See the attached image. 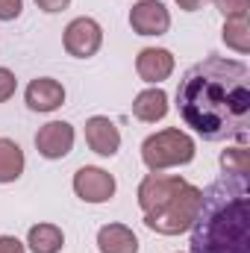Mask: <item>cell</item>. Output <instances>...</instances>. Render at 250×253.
Listing matches in <instances>:
<instances>
[{
    "label": "cell",
    "instance_id": "1",
    "mask_svg": "<svg viewBox=\"0 0 250 253\" xmlns=\"http://www.w3.org/2000/svg\"><path fill=\"white\" fill-rule=\"evenodd\" d=\"M180 118L206 141L248 138L250 71L245 62L209 56L191 65L177 88Z\"/></svg>",
    "mask_w": 250,
    "mask_h": 253
},
{
    "label": "cell",
    "instance_id": "2",
    "mask_svg": "<svg viewBox=\"0 0 250 253\" xmlns=\"http://www.w3.org/2000/svg\"><path fill=\"white\" fill-rule=\"evenodd\" d=\"M191 230V253H250L248 174H224L200 197Z\"/></svg>",
    "mask_w": 250,
    "mask_h": 253
},
{
    "label": "cell",
    "instance_id": "3",
    "mask_svg": "<svg viewBox=\"0 0 250 253\" xmlns=\"http://www.w3.org/2000/svg\"><path fill=\"white\" fill-rule=\"evenodd\" d=\"M200 197H203V191L197 186H191V183H186L180 191H174L159 209L147 212L144 224L150 230L162 233V236H180V233H186L188 227L194 224L197 209H200Z\"/></svg>",
    "mask_w": 250,
    "mask_h": 253
},
{
    "label": "cell",
    "instance_id": "4",
    "mask_svg": "<svg viewBox=\"0 0 250 253\" xmlns=\"http://www.w3.org/2000/svg\"><path fill=\"white\" fill-rule=\"evenodd\" d=\"M141 159L150 171H165L174 165H188L194 159V141L183 129H162L141 144Z\"/></svg>",
    "mask_w": 250,
    "mask_h": 253
},
{
    "label": "cell",
    "instance_id": "5",
    "mask_svg": "<svg viewBox=\"0 0 250 253\" xmlns=\"http://www.w3.org/2000/svg\"><path fill=\"white\" fill-rule=\"evenodd\" d=\"M100 42H103V33H100V24L91 21V18H77L68 24L65 30V50L77 59H88L100 50Z\"/></svg>",
    "mask_w": 250,
    "mask_h": 253
},
{
    "label": "cell",
    "instance_id": "6",
    "mask_svg": "<svg viewBox=\"0 0 250 253\" xmlns=\"http://www.w3.org/2000/svg\"><path fill=\"white\" fill-rule=\"evenodd\" d=\"M74 191L77 197H83L85 203H106L115 194V177L106 174L103 168H80L74 174Z\"/></svg>",
    "mask_w": 250,
    "mask_h": 253
},
{
    "label": "cell",
    "instance_id": "7",
    "mask_svg": "<svg viewBox=\"0 0 250 253\" xmlns=\"http://www.w3.org/2000/svg\"><path fill=\"white\" fill-rule=\"evenodd\" d=\"M186 186V180L183 177H165V174H159V171H153V174H147L144 180H141V186H138V206H141V212L147 215V212H153V209H159L174 191H180Z\"/></svg>",
    "mask_w": 250,
    "mask_h": 253
},
{
    "label": "cell",
    "instance_id": "8",
    "mask_svg": "<svg viewBox=\"0 0 250 253\" xmlns=\"http://www.w3.org/2000/svg\"><path fill=\"white\" fill-rule=\"evenodd\" d=\"M129 24L138 36H162L171 27V15L159 0H138L129 12Z\"/></svg>",
    "mask_w": 250,
    "mask_h": 253
},
{
    "label": "cell",
    "instance_id": "9",
    "mask_svg": "<svg viewBox=\"0 0 250 253\" xmlns=\"http://www.w3.org/2000/svg\"><path fill=\"white\" fill-rule=\"evenodd\" d=\"M36 147L44 159H62L74 147V126L65 121H50L36 132Z\"/></svg>",
    "mask_w": 250,
    "mask_h": 253
},
{
    "label": "cell",
    "instance_id": "10",
    "mask_svg": "<svg viewBox=\"0 0 250 253\" xmlns=\"http://www.w3.org/2000/svg\"><path fill=\"white\" fill-rule=\"evenodd\" d=\"M85 141L97 156H115L118 147H121V132L109 118L94 115V118L85 121Z\"/></svg>",
    "mask_w": 250,
    "mask_h": 253
},
{
    "label": "cell",
    "instance_id": "11",
    "mask_svg": "<svg viewBox=\"0 0 250 253\" xmlns=\"http://www.w3.org/2000/svg\"><path fill=\"white\" fill-rule=\"evenodd\" d=\"M65 103V88L62 83L50 77H39L27 85V106L33 112H53Z\"/></svg>",
    "mask_w": 250,
    "mask_h": 253
},
{
    "label": "cell",
    "instance_id": "12",
    "mask_svg": "<svg viewBox=\"0 0 250 253\" xmlns=\"http://www.w3.org/2000/svg\"><path fill=\"white\" fill-rule=\"evenodd\" d=\"M135 71L144 83H162L174 71V56L165 47H144L135 59Z\"/></svg>",
    "mask_w": 250,
    "mask_h": 253
},
{
    "label": "cell",
    "instance_id": "13",
    "mask_svg": "<svg viewBox=\"0 0 250 253\" xmlns=\"http://www.w3.org/2000/svg\"><path fill=\"white\" fill-rule=\"evenodd\" d=\"M97 248L100 253H138V239L124 224H106L97 233Z\"/></svg>",
    "mask_w": 250,
    "mask_h": 253
},
{
    "label": "cell",
    "instance_id": "14",
    "mask_svg": "<svg viewBox=\"0 0 250 253\" xmlns=\"http://www.w3.org/2000/svg\"><path fill=\"white\" fill-rule=\"evenodd\" d=\"M132 115H135L138 121H147V124L162 121V118L168 115V94H165L162 88H147V91H141V94L132 100Z\"/></svg>",
    "mask_w": 250,
    "mask_h": 253
},
{
    "label": "cell",
    "instance_id": "15",
    "mask_svg": "<svg viewBox=\"0 0 250 253\" xmlns=\"http://www.w3.org/2000/svg\"><path fill=\"white\" fill-rule=\"evenodd\" d=\"M27 245L33 248V253H59L65 245V236L56 224H39L30 230Z\"/></svg>",
    "mask_w": 250,
    "mask_h": 253
},
{
    "label": "cell",
    "instance_id": "16",
    "mask_svg": "<svg viewBox=\"0 0 250 253\" xmlns=\"http://www.w3.org/2000/svg\"><path fill=\"white\" fill-rule=\"evenodd\" d=\"M24 174V150L9 141L0 138V183H15Z\"/></svg>",
    "mask_w": 250,
    "mask_h": 253
},
{
    "label": "cell",
    "instance_id": "17",
    "mask_svg": "<svg viewBox=\"0 0 250 253\" xmlns=\"http://www.w3.org/2000/svg\"><path fill=\"white\" fill-rule=\"evenodd\" d=\"M221 36H224V42H227L233 50H239V53H248L250 50V24H248V18H227Z\"/></svg>",
    "mask_w": 250,
    "mask_h": 253
},
{
    "label": "cell",
    "instance_id": "18",
    "mask_svg": "<svg viewBox=\"0 0 250 253\" xmlns=\"http://www.w3.org/2000/svg\"><path fill=\"white\" fill-rule=\"evenodd\" d=\"M224 174H250V150L248 147H230L221 153Z\"/></svg>",
    "mask_w": 250,
    "mask_h": 253
},
{
    "label": "cell",
    "instance_id": "19",
    "mask_svg": "<svg viewBox=\"0 0 250 253\" xmlns=\"http://www.w3.org/2000/svg\"><path fill=\"white\" fill-rule=\"evenodd\" d=\"M212 3L224 18H248L250 12V0H212Z\"/></svg>",
    "mask_w": 250,
    "mask_h": 253
},
{
    "label": "cell",
    "instance_id": "20",
    "mask_svg": "<svg viewBox=\"0 0 250 253\" xmlns=\"http://www.w3.org/2000/svg\"><path fill=\"white\" fill-rule=\"evenodd\" d=\"M15 85H18L15 74H12L9 68H0V103H6V100L15 94Z\"/></svg>",
    "mask_w": 250,
    "mask_h": 253
},
{
    "label": "cell",
    "instance_id": "21",
    "mask_svg": "<svg viewBox=\"0 0 250 253\" xmlns=\"http://www.w3.org/2000/svg\"><path fill=\"white\" fill-rule=\"evenodd\" d=\"M24 9V0H0V21H15Z\"/></svg>",
    "mask_w": 250,
    "mask_h": 253
},
{
    "label": "cell",
    "instance_id": "22",
    "mask_svg": "<svg viewBox=\"0 0 250 253\" xmlns=\"http://www.w3.org/2000/svg\"><path fill=\"white\" fill-rule=\"evenodd\" d=\"M0 253H24V245L15 236H0Z\"/></svg>",
    "mask_w": 250,
    "mask_h": 253
},
{
    "label": "cell",
    "instance_id": "23",
    "mask_svg": "<svg viewBox=\"0 0 250 253\" xmlns=\"http://www.w3.org/2000/svg\"><path fill=\"white\" fill-rule=\"evenodd\" d=\"M36 3H39V9H44V12H62L71 0H36Z\"/></svg>",
    "mask_w": 250,
    "mask_h": 253
},
{
    "label": "cell",
    "instance_id": "24",
    "mask_svg": "<svg viewBox=\"0 0 250 253\" xmlns=\"http://www.w3.org/2000/svg\"><path fill=\"white\" fill-rule=\"evenodd\" d=\"M206 0H177V6L180 9H186V12H194V9H200Z\"/></svg>",
    "mask_w": 250,
    "mask_h": 253
}]
</instances>
